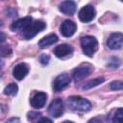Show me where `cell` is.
Masks as SVG:
<instances>
[{
  "instance_id": "8fae6325",
  "label": "cell",
  "mask_w": 123,
  "mask_h": 123,
  "mask_svg": "<svg viewBox=\"0 0 123 123\" xmlns=\"http://www.w3.org/2000/svg\"><path fill=\"white\" fill-rule=\"evenodd\" d=\"M47 95L44 92H37L31 99V106L35 109H40L45 105Z\"/></svg>"
},
{
  "instance_id": "2e32d148",
  "label": "cell",
  "mask_w": 123,
  "mask_h": 123,
  "mask_svg": "<svg viewBox=\"0 0 123 123\" xmlns=\"http://www.w3.org/2000/svg\"><path fill=\"white\" fill-rule=\"evenodd\" d=\"M104 81H105V79H104V78H102V77L92 79V80H90V81L86 82V83L82 86V89H85V90H86V89H89V88H91V87H94V86H98V85L102 84Z\"/></svg>"
},
{
  "instance_id": "ffe728a7",
  "label": "cell",
  "mask_w": 123,
  "mask_h": 123,
  "mask_svg": "<svg viewBox=\"0 0 123 123\" xmlns=\"http://www.w3.org/2000/svg\"><path fill=\"white\" fill-rule=\"evenodd\" d=\"M11 53H12V49L10 48V46H8V45L1 46V56L2 57H7V56L11 55Z\"/></svg>"
},
{
  "instance_id": "7c38bea8",
  "label": "cell",
  "mask_w": 123,
  "mask_h": 123,
  "mask_svg": "<svg viewBox=\"0 0 123 123\" xmlns=\"http://www.w3.org/2000/svg\"><path fill=\"white\" fill-rule=\"evenodd\" d=\"M28 71H29V68L25 63H18L13 67L12 75L15 79L20 81L28 74Z\"/></svg>"
},
{
  "instance_id": "8992f818",
  "label": "cell",
  "mask_w": 123,
  "mask_h": 123,
  "mask_svg": "<svg viewBox=\"0 0 123 123\" xmlns=\"http://www.w3.org/2000/svg\"><path fill=\"white\" fill-rule=\"evenodd\" d=\"M92 70H93V67L89 63L82 64V65H80L79 67H77L74 70V72H73V79L75 81H80L83 78L88 76L92 72Z\"/></svg>"
},
{
  "instance_id": "4316f807",
  "label": "cell",
  "mask_w": 123,
  "mask_h": 123,
  "mask_svg": "<svg viewBox=\"0 0 123 123\" xmlns=\"http://www.w3.org/2000/svg\"><path fill=\"white\" fill-rule=\"evenodd\" d=\"M62 123H73L72 121H63Z\"/></svg>"
},
{
  "instance_id": "d6986e66",
  "label": "cell",
  "mask_w": 123,
  "mask_h": 123,
  "mask_svg": "<svg viewBox=\"0 0 123 123\" xmlns=\"http://www.w3.org/2000/svg\"><path fill=\"white\" fill-rule=\"evenodd\" d=\"M110 87L112 90L123 89V82L122 81H113L110 84Z\"/></svg>"
},
{
  "instance_id": "d4e9b609",
  "label": "cell",
  "mask_w": 123,
  "mask_h": 123,
  "mask_svg": "<svg viewBox=\"0 0 123 123\" xmlns=\"http://www.w3.org/2000/svg\"><path fill=\"white\" fill-rule=\"evenodd\" d=\"M87 123H102V121L100 119H98V118H92Z\"/></svg>"
},
{
  "instance_id": "484cf974",
  "label": "cell",
  "mask_w": 123,
  "mask_h": 123,
  "mask_svg": "<svg viewBox=\"0 0 123 123\" xmlns=\"http://www.w3.org/2000/svg\"><path fill=\"white\" fill-rule=\"evenodd\" d=\"M5 40V36H4V34L3 33H1V41L3 42Z\"/></svg>"
},
{
  "instance_id": "7a4b0ae2",
  "label": "cell",
  "mask_w": 123,
  "mask_h": 123,
  "mask_svg": "<svg viewBox=\"0 0 123 123\" xmlns=\"http://www.w3.org/2000/svg\"><path fill=\"white\" fill-rule=\"evenodd\" d=\"M82 49L85 55L87 57H92L93 54L98 49V41L92 36H85L81 39Z\"/></svg>"
},
{
  "instance_id": "44dd1931",
  "label": "cell",
  "mask_w": 123,
  "mask_h": 123,
  "mask_svg": "<svg viewBox=\"0 0 123 123\" xmlns=\"http://www.w3.org/2000/svg\"><path fill=\"white\" fill-rule=\"evenodd\" d=\"M49 60H50V57H49L48 55H46V54H42V55L39 57V62H40L42 64H47L48 62H49Z\"/></svg>"
},
{
  "instance_id": "9c48e42d",
  "label": "cell",
  "mask_w": 123,
  "mask_h": 123,
  "mask_svg": "<svg viewBox=\"0 0 123 123\" xmlns=\"http://www.w3.org/2000/svg\"><path fill=\"white\" fill-rule=\"evenodd\" d=\"M76 29H77V26H76V23L73 22L72 20H64L62 23V26H61V33L62 34L63 37H71L75 32H76Z\"/></svg>"
},
{
  "instance_id": "e0dca14e",
  "label": "cell",
  "mask_w": 123,
  "mask_h": 123,
  "mask_svg": "<svg viewBox=\"0 0 123 123\" xmlns=\"http://www.w3.org/2000/svg\"><path fill=\"white\" fill-rule=\"evenodd\" d=\"M17 90H18V86H17V85L12 83V84L8 85V86L5 87V89H4V93H5L6 95H15L16 92H17Z\"/></svg>"
},
{
  "instance_id": "277c9868",
  "label": "cell",
  "mask_w": 123,
  "mask_h": 123,
  "mask_svg": "<svg viewBox=\"0 0 123 123\" xmlns=\"http://www.w3.org/2000/svg\"><path fill=\"white\" fill-rule=\"evenodd\" d=\"M64 108H63V103L62 100L60 98H57L55 100L52 101V103L50 104L49 108H48V112L51 116L58 118L60 117L62 113H63Z\"/></svg>"
},
{
  "instance_id": "5b68a950",
  "label": "cell",
  "mask_w": 123,
  "mask_h": 123,
  "mask_svg": "<svg viewBox=\"0 0 123 123\" xmlns=\"http://www.w3.org/2000/svg\"><path fill=\"white\" fill-rule=\"evenodd\" d=\"M95 14H96V12H95L94 8L90 5H86L80 10L79 18L82 22L87 23V22H90L95 17Z\"/></svg>"
},
{
  "instance_id": "9a60e30c",
  "label": "cell",
  "mask_w": 123,
  "mask_h": 123,
  "mask_svg": "<svg viewBox=\"0 0 123 123\" xmlns=\"http://www.w3.org/2000/svg\"><path fill=\"white\" fill-rule=\"evenodd\" d=\"M57 41H58V37H57V35H55V34H50V35L44 37L43 38H41V39L39 40L38 46H39L40 48H45V47H47V46H49V45H51V44H54V43L57 42Z\"/></svg>"
},
{
  "instance_id": "603a6c76",
  "label": "cell",
  "mask_w": 123,
  "mask_h": 123,
  "mask_svg": "<svg viewBox=\"0 0 123 123\" xmlns=\"http://www.w3.org/2000/svg\"><path fill=\"white\" fill-rule=\"evenodd\" d=\"M37 123H53L49 118H47V117H42V118H40L39 120H38V122Z\"/></svg>"
},
{
  "instance_id": "30bf717a",
  "label": "cell",
  "mask_w": 123,
  "mask_h": 123,
  "mask_svg": "<svg viewBox=\"0 0 123 123\" xmlns=\"http://www.w3.org/2000/svg\"><path fill=\"white\" fill-rule=\"evenodd\" d=\"M31 23H32V17L31 16L19 18V19L15 20L13 23H12L11 30L12 31H24Z\"/></svg>"
},
{
  "instance_id": "6da1fadb",
  "label": "cell",
  "mask_w": 123,
  "mask_h": 123,
  "mask_svg": "<svg viewBox=\"0 0 123 123\" xmlns=\"http://www.w3.org/2000/svg\"><path fill=\"white\" fill-rule=\"evenodd\" d=\"M67 104L69 108L73 111H87L91 109V103L81 97V96H70L67 99Z\"/></svg>"
},
{
  "instance_id": "7402d4cb",
  "label": "cell",
  "mask_w": 123,
  "mask_h": 123,
  "mask_svg": "<svg viewBox=\"0 0 123 123\" xmlns=\"http://www.w3.org/2000/svg\"><path fill=\"white\" fill-rule=\"evenodd\" d=\"M5 123H20V120L18 117H12V118L7 120Z\"/></svg>"
},
{
  "instance_id": "4fadbf2b",
  "label": "cell",
  "mask_w": 123,
  "mask_h": 123,
  "mask_svg": "<svg viewBox=\"0 0 123 123\" xmlns=\"http://www.w3.org/2000/svg\"><path fill=\"white\" fill-rule=\"evenodd\" d=\"M72 52H73V48H72V46H70L68 44L58 45L54 50V54L58 58H64V57L70 55Z\"/></svg>"
},
{
  "instance_id": "ba28073f",
  "label": "cell",
  "mask_w": 123,
  "mask_h": 123,
  "mask_svg": "<svg viewBox=\"0 0 123 123\" xmlns=\"http://www.w3.org/2000/svg\"><path fill=\"white\" fill-rule=\"evenodd\" d=\"M70 83V76L67 73H62L59 75L53 83V88L56 91H60L63 89L65 86H67Z\"/></svg>"
},
{
  "instance_id": "ac0fdd59",
  "label": "cell",
  "mask_w": 123,
  "mask_h": 123,
  "mask_svg": "<svg viewBox=\"0 0 123 123\" xmlns=\"http://www.w3.org/2000/svg\"><path fill=\"white\" fill-rule=\"evenodd\" d=\"M112 123H123V108L117 109L112 117Z\"/></svg>"
},
{
  "instance_id": "3957f363",
  "label": "cell",
  "mask_w": 123,
  "mask_h": 123,
  "mask_svg": "<svg viewBox=\"0 0 123 123\" xmlns=\"http://www.w3.org/2000/svg\"><path fill=\"white\" fill-rule=\"evenodd\" d=\"M46 27L45 23L43 21L40 20H37L33 23H31L23 32H22V37L25 39H31L33 38L37 34H38L39 32H41L42 30H44Z\"/></svg>"
},
{
  "instance_id": "52a82bcc",
  "label": "cell",
  "mask_w": 123,
  "mask_h": 123,
  "mask_svg": "<svg viewBox=\"0 0 123 123\" xmlns=\"http://www.w3.org/2000/svg\"><path fill=\"white\" fill-rule=\"evenodd\" d=\"M107 45L111 50H118L123 45V35L121 33H113L110 36Z\"/></svg>"
},
{
  "instance_id": "5bb4252c",
  "label": "cell",
  "mask_w": 123,
  "mask_h": 123,
  "mask_svg": "<svg viewBox=\"0 0 123 123\" xmlns=\"http://www.w3.org/2000/svg\"><path fill=\"white\" fill-rule=\"evenodd\" d=\"M59 9L62 12L65 13V14H73L76 11V4L73 1H63L60 4Z\"/></svg>"
},
{
  "instance_id": "cb8c5ba5",
  "label": "cell",
  "mask_w": 123,
  "mask_h": 123,
  "mask_svg": "<svg viewBox=\"0 0 123 123\" xmlns=\"http://www.w3.org/2000/svg\"><path fill=\"white\" fill-rule=\"evenodd\" d=\"M37 115H39V113H37V112H29L28 113V118L29 119H34L36 117H37Z\"/></svg>"
}]
</instances>
